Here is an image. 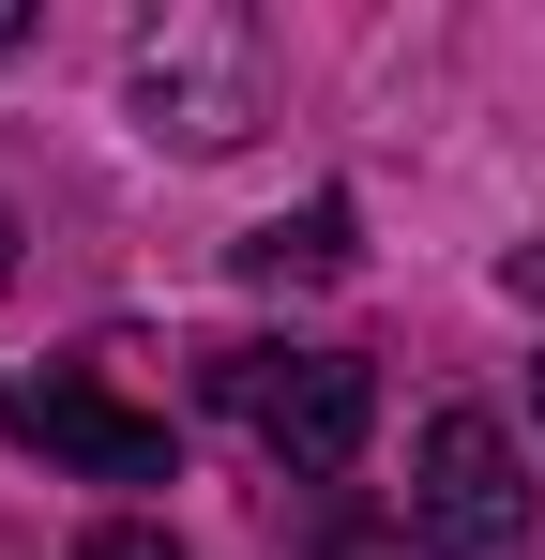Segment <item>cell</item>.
I'll use <instances>...</instances> for the list:
<instances>
[{
    "label": "cell",
    "mask_w": 545,
    "mask_h": 560,
    "mask_svg": "<svg viewBox=\"0 0 545 560\" xmlns=\"http://www.w3.org/2000/svg\"><path fill=\"white\" fill-rule=\"evenodd\" d=\"M258 106H272L258 15H228V0H167V15L137 31V121H152L167 152H243Z\"/></svg>",
    "instance_id": "obj_1"
},
{
    "label": "cell",
    "mask_w": 545,
    "mask_h": 560,
    "mask_svg": "<svg viewBox=\"0 0 545 560\" xmlns=\"http://www.w3.org/2000/svg\"><path fill=\"white\" fill-rule=\"evenodd\" d=\"M212 409L258 440L272 469H303V485H334V469L363 455V424H379V378L349 364V349H212Z\"/></svg>",
    "instance_id": "obj_2"
},
{
    "label": "cell",
    "mask_w": 545,
    "mask_h": 560,
    "mask_svg": "<svg viewBox=\"0 0 545 560\" xmlns=\"http://www.w3.org/2000/svg\"><path fill=\"white\" fill-rule=\"evenodd\" d=\"M409 530L440 560H515L531 546V469H515V440H500L485 409H440V424H425V455H409Z\"/></svg>",
    "instance_id": "obj_3"
},
{
    "label": "cell",
    "mask_w": 545,
    "mask_h": 560,
    "mask_svg": "<svg viewBox=\"0 0 545 560\" xmlns=\"http://www.w3.org/2000/svg\"><path fill=\"white\" fill-rule=\"evenodd\" d=\"M15 440H31V455H61V469H91V485H182L167 409H121V394H91V378L15 394Z\"/></svg>",
    "instance_id": "obj_4"
},
{
    "label": "cell",
    "mask_w": 545,
    "mask_h": 560,
    "mask_svg": "<svg viewBox=\"0 0 545 560\" xmlns=\"http://www.w3.org/2000/svg\"><path fill=\"white\" fill-rule=\"evenodd\" d=\"M228 258H243V288H334V273L363 258V243H349V197H303V212H272V228H243Z\"/></svg>",
    "instance_id": "obj_5"
},
{
    "label": "cell",
    "mask_w": 545,
    "mask_h": 560,
    "mask_svg": "<svg viewBox=\"0 0 545 560\" xmlns=\"http://www.w3.org/2000/svg\"><path fill=\"white\" fill-rule=\"evenodd\" d=\"M77 560H182V546H167V530H152V515H106V530H91Z\"/></svg>",
    "instance_id": "obj_6"
},
{
    "label": "cell",
    "mask_w": 545,
    "mask_h": 560,
    "mask_svg": "<svg viewBox=\"0 0 545 560\" xmlns=\"http://www.w3.org/2000/svg\"><path fill=\"white\" fill-rule=\"evenodd\" d=\"M500 288H515V303H545V243H515V258H500Z\"/></svg>",
    "instance_id": "obj_7"
},
{
    "label": "cell",
    "mask_w": 545,
    "mask_h": 560,
    "mask_svg": "<svg viewBox=\"0 0 545 560\" xmlns=\"http://www.w3.org/2000/svg\"><path fill=\"white\" fill-rule=\"evenodd\" d=\"M0 288H15V212H0Z\"/></svg>",
    "instance_id": "obj_8"
},
{
    "label": "cell",
    "mask_w": 545,
    "mask_h": 560,
    "mask_svg": "<svg viewBox=\"0 0 545 560\" xmlns=\"http://www.w3.org/2000/svg\"><path fill=\"white\" fill-rule=\"evenodd\" d=\"M531 424H545V364H531Z\"/></svg>",
    "instance_id": "obj_9"
}]
</instances>
